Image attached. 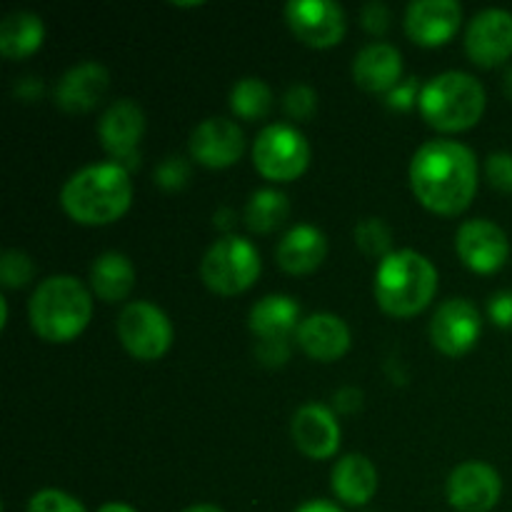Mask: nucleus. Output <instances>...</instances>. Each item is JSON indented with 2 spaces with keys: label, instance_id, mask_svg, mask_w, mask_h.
Returning <instances> with one entry per match:
<instances>
[{
  "label": "nucleus",
  "instance_id": "nucleus-1",
  "mask_svg": "<svg viewBox=\"0 0 512 512\" xmlns=\"http://www.w3.org/2000/svg\"><path fill=\"white\" fill-rule=\"evenodd\" d=\"M410 185L428 210L460 215L478 190V158L458 140H428L410 160Z\"/></svg>",
  "mask_w": 512,
  "mask_h": 512
},
{
  "label": "nucleus",
  "instance_id": "nucleus-2",
  "mask_svg": "<svg viewBox=\"0 0 512 512\" xmlns=\"http://www.w3.org/2000/svg\"><path fill=\"white\" fill-rule=\"evenodd\" d=\"M133 203L130 173L118 163H93L65 180L60 205L80 225H108Z\"/></svg>",
  "mask_w": 512,
  "mask_h": 512
},
{
  "label": "nucleus",
  "instance_id": "nucleus-3",
  "mask_svg": "<svg viewBox=\"0 0 512 512\" xmlns=\"http://www.w3.org/2000/svg\"><path fill=\"white\" fill-rule=\"evenodd\" d=\"M28 318L45 343H70L93 318V295L73 275H50L30 295Z\"/></svg>",
  "mask_w": 512,
  "mask_h": 512
},
{
  "label": "nucleus",
  "instance_id": "nucleus-4",
  "mask_svg": "<svg viewBox=\"0 0 512 512\" xmlns=\"http://www.w3.org/2000/svg\"><path fill=\"white\" fill-rule=\"evenodd\" d=\"M438 290V270L415 250H395L375 270V300L393 318L423 313Z\"/></svg>",
  "mask_w": 512,
  "mask_h": 512
},
{
  "label": "nucleus",
  "instance_id": "nucleus-5",
  "mask_svg": "<svg viewBox=\"0 0 512 512\" xmlns=\"http://www.w3.org/2000/svg\"><path fill=\"white\" fill-rule=\"evenodd\" d=\"M485 103H488L485 88L475 75L463 70H445L423 85L418 108L435 130L460 133L473 128L483 118Z\"/></svg>",
  "mask_w": 512,
  "mask_h": 512
},
{
  "label": "nucleus",
  "instance_id": "nucleus-6",
  "mask_svg": "<svg viewBox=\"0 0 512 512\" xmlns=\"http://www.w3.org/2000/svg\"><path fill=\"white\" fill-rule=\"evenodd\" d=\"M260 270H263V260H260L258 248L240 235H225L215 240L200 260L203 283L225 298L253 288Z\"/></svg>",
  "mask_w": 512,
  "mask_h": 512
},
{
  "label": "nucleus",
  "instance_id": "nucleus-7",
  "mask_svg": "<svg viewBox=\"0 0 512 512\" xmlns=\"http://www.w3.org/2000/svg\"><path fill=\"white\" fill-rule=\"evenodd\" d=\"M253 165L265 180L293 183L310 165L308 138L295 125H265L253 143Z\"/></svg>",
  "mask_w": 512,
  "mask_h": 512
},
{
  "label": "nucleus",
  "instance_id": "nucleus-8",
  "mask_svg": "<svg viewBox=\"0 0 512 512\" xmlns=\"http://www.w3.org/2000/svg\"><path fill=\"white\" fill-rule=\"evenodd\" d=\"M118 338L133 358L158 360L173 345V323L158 305L133 300L118 315Z\"/></svg>",
  "mask_w": 512,
  "mask_h": 512
},
{
  "label": "nucleus",
  "instance_id": "nucleus-9",
  "mask_svg": "<svg viewBox=\"0 0 512 512\" xmlns=\"http://www.w3.org/2000/svg\"><path fill=\"white\" fill-rule=\"evenodd\" d=\"M145 135V113L135 100L120 98L105 108L98 123V138L105 153L113 163L123 165L125 170L138 168L140 153L138 145Z\"/></svg>",
  "mask_w": 512,
  "mask_h": 512
},
{
  "label": "nucleus",
  "instance_id": "nucleus-10",
  "mask_svg": "<svg viewBox=\"0 0 512 512\" xmlns=\"http://www.w3.org/2000/svg\"><path fill=\"white\" fill-rule=\"evenodd\" d=\"M285 20L300 43L310 48H333L345 35V10L335 0H290Z\"/></svg>",
  "mask_w": 512,
  "mask_h": 512
},
{
  "label": "nucleus",
  "instance_id": "nucleus-11",
  "mask_svg": "<svg viewBox=\"0 0 512 512\" xmlns=\"http://www.w3.org/2000/svg\"><path fill=\"white\" fill-rule=\"evenodd\" d=\"M480 333H483L480 310L465 298H450L440 303L430 320V340L440 353L450 358H460L473 350Z\"/></svg>",
  "mask_w": 512,
  "mask_h": 512
},
{
  "label": "nucleus",
  "instance_id": "nucleus-12",
  "mask_svg": "<svg viewBox=\"0 0 512 512\" xmlns=\"http://www.w3.org/2000/svg\"><path fill=\"white\" fill-rule=\"evenodd\" d=\"M455 250L470 270L490 275L508 263L510 240L493 220L473 218L465 220L455 233Z\"/></svg>",
  "mask_w": 512,
  "mask_h": 512
},
{
  "label": "nucleus",
  "instance_id": "nucleus-13",
  "mask_svg": "<svg viewBox=\"0 0 512 512\" xmlns=\"http://www.w3.org/2000/svg\"><path fill=\"white\" fill-rule=\"evenodd\" d=\"M465 53L480 68H495L512 55V13L503 8H485L465 30Z\"/></svg>",
  "mask_w": 512,
  "mask_h": 512
},
{
  "label": "nucleus",
  "instance_id": "nucleus-14",
  "mask_svg": "<svg viewBox=\"0 0 512 512\" xmlns=\"http://www.w3.org/2000/svg\"><path fill=\"white\" fill-rule=\"evenodd\" d=\"M445 495L458 512H490L503 495V480L493 465L470 460L450 473Z\"/></svg>",
  "mask_w": 512,
  "mask_h": 512
},
{
  "label": "nucleus",
  "instance_id": "nucleus-15",
  "mask_svg": "<svg viewBox=\"0 0 512 512\" xmlns=\"http://www.w3.org/2000/svg\"><path fill=\"white\" fill-rule=\"evenodd\" d=\"M463 23L458 0H413L405 10V33L413 43L435 48L453 40Z\"/></svg>",
  "mask_w": 512,
  "mask_h": 512
},
{
  "label": "nucleus",
  "instance_id": "nucleus-16",
  "mask_svg": "<svg viewBox=\"0 0 512 512\" xmlns=\"http://www.w3.org/2000/svg\"><path fill=\"white\" fill-rule=\"evenodd\" d=\"M190 155L205 168H230L245 150V135L235 120L208 118L190 135Z\"/></svg>",
  "mask_w": 512,
  "mask_h": 512
},
{
  "label": "nucleus",
  "instance_id": "nucleus-17",
  "mask_svg": "<svg viewBox=\"0 0 512 512\" xmlns=\"http://www.w3.org/2000/svg\"><path fill=\"white\" fill-rule=\"evenodd\" d=\"M295 445L310 460H328L338 453L340 448V423L320 403H308L295 410L293 425H290Z\"/></svg>",
  "mask_w": 512,
  "mask_h": 512
},
{
  "label": "nucleus",
  "instance_id": "nucleus-18",
  "mask_svg": "<svg viewBox=\"0 0 512 512\" xmlns=\"http://www.w3.org/2000/svg\"><path fill=\"white\" fill-rule=\"evenodd\" d=\"M300 323V305L290 295H265L250 308L248 318L250 330L260 340L258 348H290L288 340L298 333Z\"/></svg>",
  "mask_w": 512,
  "mask_h": 512
},
{
  "label": "nucleus",
  "instance_id": "nucleus-19",
  "mask_svg": "<svg viewBox=\"0 0 512 512\" xmlns=\"http://www.w3.org/2000/svg\"><path fill=\"white\" fill-rule=\"evenodd\" d=\"M110 85V73L95 60L73 65L55 85V103L65 113H88L103 100Z\"/></svg>",
  "mask_w": 512,
  "mask_h": 512
},
{
  "label": "nucleus",
  "instance_id": "nucleus-20",
  "mask_svg": "<svg viewBox=\"0 0 512 512\" xmlns=\"http://www.w3.org/2000/svg\"><path fill=\"white\" fill-rule=\"evenodd\" d=\"M300 350L318 363H333L350 350V328L333 313H313L295 333Z\"/></svg>",
  "mask_w": 512,
  "mask_h": 512
},
{
  "label": "nucleus",
  "instance_id": "nucleus-21",
  "mask_svg": "<svg viewBox=\"0 0 512 512\" xmlns=\"http://www.w3.org/2000/svg\"><path fill=\"white\" fill-rule=\"evenodd\" d=\"M353 78L368 93H390L403 78V55L383 40L365 45L353 60Z\"/></svg>",
  "mask_w": 512,
  "mask_h": 512
},
{
  "label": "nucleus",
  "instance_id": "nucleus-22",
  "mask_svg": "<svg viewBox=\"0 0 512 512\" xmlns=\"http://www.w3.org/2000/svg\"><path fill=\"white\" fill-rule=\"evenodd\" d=\"M325 255H328V238L323 230L308 223L290 228L275 250L278 265L290 275L315 273L323 265Z\"/></svg>",
  "mask_w": 512,
  "mask_h": 512
},
{
  "label": "nucleus",
  "instance_id": "nucleus-23",
  "mask_svg": "<svg viewBox=\"0 0 512 512\" xmlns=\"http://www.w3.org/2000/svg\"><path fill=\"white\" fill-rule=\"evenodd\" d=\"M378 470L370 463L365 455H345L333 465V475H330V485L340 503L345 505H368L378 493Z\"/></svg>",
  "mask_w": 512,
  "mask_h": 512
},
{
  "label": "nucleus",
  "instance_id": "nucleus-24",
  "mask_svg": "<svg viewBox=\"0 0 512 512\" xmlns=\"http://www.w3.org/2000/svg\"><path fill=\"white\" fill-rule=\"evenodd\" d=\"M90 288L105 303H120L135 288V268L123 253H103L90 268Z\"/></svg>",
  "mask_w": 512,
  "mask_h": 512
},
{
  "label": "nucleus",
  "instance_id": "nucleus-25",
  "mask_svg": "<svg viewBox=\"0 0 512 512\" xmlns=\"http://www.w3.org/2000/svg\"><path fill=\"white\" fill-rule=\"evenodd\" d=\"M45 25L40 15L15 10L0 23V53L10 60H23L43 45Z\"/></svg>",
  "mask_w": 512,
  "mask_h": 512
},
{
  "label": "nucleus",
  "instance_id": "nucleus-26",
  "mask_svg": "<svg viewBox=\"0 0 512 512\" xmlns=\"http://www.w3.org/2000/svg\"><path fill=\"white\" fill-rule=\"evenodd\" d=\"M290 215V200L288 195L280 193V190L263 188L255 190L250 195L248 205H245V225H248L253 233H275L280 225L288 220Z\"/></svg>",
  "mask_w": 512,
  "mask_h": 512
},
{
  "label": "nucleus",
  "instance_id": "nucleus-27",
  "mask_svg": "<svg viewBox=\"0 0 512 512\" xmlns=\"http://www.w3.org/2000/svg\"><path fill=\"white\" fill-rule=\"evenodd\" d=\"M230 108L243 120L265 118L273 110V90L260 78H240L230 90Z\"/></svg>",
  "mask_w": 512,
  "mask_h": 512
},
{
  "label": "nucleus",
  "instance_id": "nucleus-28",
  "mask_svg": "<svg viewBox=\"0 0 512 512\" xmlns=\"http://www.w3.org/2000/svg\"><path fill=\"white\" fill-rule=\"evenodd\" d=\"M355 243L370 258H388L393 245V230L383 218H365L355 225Z\"/></svg>",
  "mask_w": 512,
  "mask_h": 512
},
{
  "label": "nucleus",
  "instance_id": "nucleus-29",
  "mask_svg": "<svg viewBox=\"0 0 512 512\" xmlns=\"http://www.w3.org/2000/svg\"><path fill=\"white\" fill-rule=\"evenodd\" d=\"M35 275V263L30 260L28 253L23 250H5L3 258H0V283L3 288H23L33 280Z\"/></svg>",
  "mask_w": 512,
  "mask_h": 512
},
{
  "label": "nucleus",
  "instance_id": "nucleus-30",
  "mask_svg": "<svg viewBox=\"0 0 512 512\" xmlns=\"http://www.w3.org/2000/svg\"><path fill=\"white\" fill-rule=\"evenodd\" d=\"M155 185L163 190H180L188 185V180L193 178V168H190V163L185 158H180V155H170V158H165L163 163L155 168Z\"/></svg>",
  "mask_w": 512,
  "mask_h": 512
},
{
  "label": "nucleus",
  "instance_id": "nucleus-31",
  "mask_svg": "<svg viewBox=\"0 0 512 512\" xmlns=\"http://www.w3.org/2000/svg\"><path fill=\"white\" fill-rule=\"evenodd\" d=\"M283 108L293 120H310L315 115V110H318V95H315V90L310 85L295 83L285 93Z\"/></svg>",
  "mask_w": 512,
  "mask_h": 512
},
{
  "label": "nucleus",
  "instance_id": "nucleus-32",
  "mask_svg": "<svg viewBox=\"0 0 512 512\" xmlns=\"http://www.w3.org/2000/svg\"><path fill=\"white\" fill-rule=\"evenodd\" d=\"M28 512H85L80 500H75L73 495L63 493V490H40L30 498Z\"/></svg>",
  "mask_w": 512,
  "mask_h": 512
},
{
  "label": "nucleus",
  "instance_id": "nucleus-33",
  "mask_svg": "<svg viewBox=\"0 0 512 512\" xmlns=\"http://www.w3.org/2000/svg\"><path fill=\"white\" fill-rule=\"evenodd\" d=\"M485 178L495 190L512 193V153H493L485 160Z\"/></svg>",
  "mask_w": 512,
  "mask_h": 512
},
{
  "label": "nucleus",
  "instance_id": "nucleus-34",
  "mask_svg": "<svg viewBox=\"0 0 512 512\" xmlns=\"http://www.w3.org/2000/svg\"><path fill=\"white\" fill-rule=\"evenodd\" d=\"M420 90L423 88L418 85V78H405L390 90L385 103H388L393 110H410L420 100Z\"/></svg>",
  "mask_w": 512,
  "mask_h": 512
},
{
  "label": "nucleus",
  "instance_id": "nucleus-35",
  "mask_svg": "<svg viewBox=\"0 0 512 512\" xmlns=\"http://www.w3.org/2000/svg\"><path fill=\"white\" fill-rule=\"evenodd\" d=\"M360 18H363L365 30H370L373 35H383L385 30L390 28V20H393V15H390L388 5L380 3V0H373V3L363 5V10H360Z\"/></svg>",
  "mask_w": 512,
  "mask_h": 512
},
{
  "label": "nucleus",
  "instance_id": "nucleus-36",
  "mask_svg": "<svg viewBox=\"0 0 512 512\" xmlns=\"http://www.w3.org/2000/svg\"><path fill=\"white\" fill-rule=\"evenodd\" d=\"M488 315L498 328L512 330V290H500L488 300Z\"/></svg>",
  "mask_w": 512,
  "mask_h": 512
},
{
  "label": "nucleus",
  "instance_id": "nucleus-37",
  "mask_svg": "<svg viewBox=\"0 0 512 512\" xmlns=\"http://www.w3.org/2000/svg\"><path fill=\"white\" fill-rule=\"evenodd\" d=\"M43 93V83H38V78H23L18 85H15V95L20 100H35L38 95Z\"/></svg>",
  "mask_w": 512,
  "mask_h": 512
},
{
  "label": "nucleus",
  "instance_id": "nucleus-38",
  "mask_svg": "<svg viewBox=\"0 0 512 512\" xmlns=\"http://www.w3.org/2000/svg\"><path fill=\"white\" fill-rule=\"evenodd\" d=\"M335 403H338L340 410H355L363 403V395H360L358 390H340V393L335 395Z\"/></svg>",
  "mask_w": 512,
  "mask_h": 512
},
{
  "label": "nucleus",
  "instance_id": "nucleus-39",
  "mask_svg": "<svg viewBox=\"0 0 512 512\" xmlns=\"http://www.w3.org/2000/svg\"><path fill=\"white\" fill-rule=\"evenodd\" d=\"M295 512H343V510H340V505L330 503V500H310V503L300 505Z\"/></svg>",
  "mask_w": 512,
  "mask_h": 512
},
{
  "label": "nucleus",
  "instance_id": "nucleus-40",
  "mask_svg": "<svg viewBox=\"0 0 512 512\" xmlns=\"http://www.w3.org/2000/svg\"><path fill=\"white\" fill-rule=\"evenodd\" d=\"M233 218H235L233 210L223 208L215 213V225H218V228H230V225H233Z\"/></svg>",
  "mask_w": 512,
  "mask_h": 512
},
{
  "label": "nucleus",
  "instance_id": "nucleus-41",
  "mask_svg": "<svg viewBox=\"0 0 512 512\" xmlns=\"http://www.w3.org/2000/svg\"><path fill=\"white\" fill-rule=\"evenodd\" d=\"M98 512H138V510H133L130 505H123V503H108V505H103Z\"/></svg>",
  "mask_w": 512,
  "mask_h": 512
},
{
  "label": "nucleus",
  "instance_id": "nucleus-42",
  "mask_svg": "<svg viewBox=\"0 0 512 512\" xmlns=\"http://www.w3.org/2000/svg\"><path fill=\"white\" fill-rule=\"evenodd\" d=\"M183 512H223V510H220L218 505L203 503V505H193V508H188V510H183Z\"/></svg>",
  "mask_w": 512,
  "mask_h": 512
},
{
  "label": "nucleus",
  "instance_id": "nucleus-43",
  "mask_svg": "<svg viewBox=\"0 0 512 512\" xmlns=\"http://www.w3.org/2000/svg\"><path fill=\"white\" fill-rule=\"evenodd\" d=\"M505 95L512 100V65L508 68V73H505Z\"/></svg>",
  "mask_w": 512,
  "mask_h": 512
}]
</instances>
